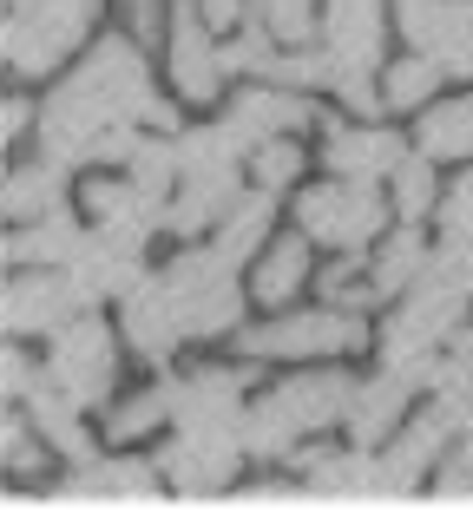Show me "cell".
I'll list each match as a JSON object with an SVG mask.
<instances>
[{"instance_id": "obj_11", "label": "cell", "mask_w": 473, "mask_h": 512, "mask_svg": "<svg viewBox=\"0 0 473 512\" xmlns=\"http://www.w3.org/2000/svg\"><path fill=\"white\" fill-rule=\"evenodd\" d=\"M382 486L375 499H414L421 486H434V467H441L447 453H454V401L434 394L428 407H414L408 427L395 440H382Z\"/></svg>"}, {"instance_id": "obj_12", "label": "cell", "mask_w": 473, "mask_h": 512, "mask_svg": "<svg viewBox=\"0 0 473 512\" xmlns=\"http://www.w3.org/2000/svg\"><path fill=\"white\" fill-rule=\"evenodd\" d=\"M92 302L79 296V283L53 263H14L7 289H0V329L33 342V335H60L73 316H86Z\"/></svg>"}, {"instance_id": "obj_29", "label": "cell", "mask_w": 473, "mask_h": 512, "mask_svg": "<svg viewBox=\"0 0 473 512\" xmlns=\"http://www.w3.org/2000/svg\"><path fill=\"white\" fill-rule=\"evenodd\" d=\"M441 92H447V66L434 53H421V46H401L395 60L382 66V112L388 119H421Z\"/></svg>"}, {"instance_id": "obj_36", "label": "cell", "mask_w": 473, "mask_h": 512, "mask_svg": "<svg viewBox=\"0 0 473 512\" xmlns=\"http://www.w3.org/2000/svg\"><path fill=\"white\" fill-rule=\"evenodd\" d=\"M250 14L283 46H303V40H316V27H322V0H250Z\"/></svg>"}, {"instance_id": "obj_41", "label": "cell", "mask_w": 473, "mask_h": 512, "mask_svg": "<svg viewBox=\"0 0 473 512\" xmlns=\"http://www.w3.org/2000/svg\"><path fill=\"white\" fill-rule=\"evenodd\" d=\"M33 125H40V106H27V99H20V86H14V92H7V106H0V138H7V145H20Z\"/></svg>"}, {"instance_id": "obj_6", "label": "cell", "mask_w": 473, "mask_h": 512, "mask_svg": "<svg viewBox=\"0 0 473 512\" xmlns=\"http://www.w3.org/2000/svg\"><path fill=\"white\" fill-rule=\"evenodd\" d=\"M119 355H125L119 322H106L99 309H86V316H73L60 335H46L40 362L60 375V388L73 394L86 414H106V407L119 401Z\"/></svg>"}, {"instance_id": "obj_13", "label": "cell", "mask_w": 473, "mask_h": 512, "mask_svg": "<svg viewBox=\"0 0 473 512\" xmlns=\"http://www.w3.org/2000/svg\"><path fill=\"white\" fill-rule=\"evenodd\" d=\"M217 125L230 132V145L244 151V165H250V151H257L263 138L309 132V125H329V119H322V99H316V92L276 86V79H244V86H237V99L217 112Z\"/></svg>"}, {"instance_id": "obj_5", "label": "cell", "mask_w": 473, "mask_h": 512, "mask_svg": "<svg viewBox=\"0 0 473 512\" xmlns=\"http://www.w3.org/2000/svg\"><path fill=\"white\" fill-rule=\"evenodd\" d=\"M290 217H296V230L316 237V250H375L382 230L395 224V204H388V184L322 171L316 184L290 191Z\"/></svg>"}, {"instance_id": "obj_24", "label": "cell", "mask_w": 473, "mask_h": 512, "mask_svg": "<svg viewBox=\"0 0 473 512\" xmlns=\"http://www.w3.org/2000/svg\"><path fill=\"white\" fill-rule=\"evenodd\" d=\"M428 388L421 375H408V368H375V375H362V388H355V407L349 421H342V434L362 440V447H382V440H395L401 427H408L414 414V394Z\"/></svg>"}, {"instance_id": "obj_38", "label": "cell", "mask_w": 473, "mask_h": 512, "mask_svg": "<svg viewBox=\"0 0 473 512\" xmlns=\"http://www.w3.org/2000/svg\"><path fill=\"white\" fill-rule=\"evenodd\" d=\"M434 237L441 243H467L473 250V165H460V178H447L441 211H434Z\"/></svg>"}, {"instance_id": "obj_20", "label": "cell", "mask_w": 473, "mask_h": 512, "mask_svg": "<svg viewBox=\"0 0 473 512\" xmlns=\"http://www.w3.org/2000/svg\"><path fill=\"white\" fill-rule=\"evenodd\" d=\"M20 407H27V421L40 427V440L53 453H60L66 467H79V460H99V440L106 434H92V421H86V407L73 401V394L60 388V375L46 362H33V375H27V388H20Z\"/></svg>"}, {"instance_id": "obj_19", "label": "cell", "mask_w": 473, "mask_h": 512, "mask_svg": "<svg viewBox=\"0 0 473 512\" xmlns=\"http://www.w3.org/2000/svg\"><path fill=\"white\" fill-rule=\"evenodd\" d=\"M401 46H421L454 86H473V0H395Z\"/></svg>"}, {"instance_id": "obj_23", "label": "cell", "mask_w": 473, "mask_h": 512, "mask_svg": "<svg viewBox=\"0 0 473 512\" xmlns=\"http://www.w3.org/2000/svg\"><path fill=\"white\" fill-rule=\"evenodd\" d=\"M316 270H322L316 263V237H309V230H276L244 276H250L257 309H296V296L316 289Z\"/></svg>"}, {"instance_id": "obj_21", "label": "cell", "mask_w": 473, "mask_h": 512, "mask_svg": "<svg viewBox=\"0 0 473 512\" xmlns=\"http://www.w3.org/2000/svg\"><path fill=\"white\" fill-rule=\"evenodd\" d=\"M296 473L309 480V499L329 506H375L382 486V453L349 440V447H296Z\"/></svg>"}, {"instance_id": "obj_1", "label": "cell", "mask_w": 473, "mask_h": 512, "mask_svg": "<svg viewBox=\"0 0 473 512\" xmlns=\"http://www.w3.org/2000/svg\"><path fill=\"white\" fill-rule=\"evenodd\" d=\"M125 125H152V132H178L184 106L171 92H158L152 53L132 27H112L66 66L40 99V125H33V151L60 158L66 171H92L112 132Z\"/></svg>"}, {"instance_id": "obj_37", "label": "cell", "mask_w": 473, "mask_h": 512, "mask_svg": "<svg viewBox=\"0 0 473 512\" xmlns=\"http://www.w3.org/2000/svg\"><path fill=\"white\" fill-rule=\"evenodd\" d=\"M40 453H53V447H46L40 427L27 421V407L7 401V421H0V460H7V473H14V480L20 473H40Z\"/></svg>"}, {"instance_id": "obj_10", "label": "cell", "mask_w": 473, "mask_h": 512, "mask_svg": "<svg viewBox=\"0 0 473 512\" xmlns=\"http://www.w3.org/2000/svg\"><path fill=\"white\" fill-rule=\"evenodd\" d=\"M165 204L171 197L145 191L125 171H79V211H86V224L99 237L119 243V250H138V256L152 250V237L165 230Z\"/></svg>"}, {"instance_id": "obj_16", "label": "cell", "mask_w": 473, "mask_h": 512, "mask_svg": "<svg viewBox=\"0 0 473 512\" xmlns=\"http://www.w3.org/2000/svg\"><path fill=\"white\" fill-rule=\"evenodd\" d=\"M119 335H125V355L132 362H145V368H171V355H178L191 335H184V316H178V302H171V289H165V276L158 270H145L132 289H125L119 302Z\"/></svg>"}, {"instance_id": "obj_32", "label": "cell", "mask_w": 473, "mask_h": 512, "mask_svg": "<svg viewBox=\"0 0 473 512\" xmlns=\"http://www.w3.org/2000/svg\"><path fill=\"white\" fill-rule=\"evenodd\" d=\"M171 434V375L158 368L145 388L119 394V401L106 407V440L112 447H132V440H158Z\"/></svg>"}, {"instance_id": "obj_42", "label": "cell", "mask_w": 473, "mask_h": 512, "mask_svg": "<svg viewBox=\"0 0 473 512\" xmlns=\"http://www.w3.org/2000/svg\"><path fill=\"white\" fill-rule=\"evenodd\" d=\"M198 7H204V14H211V20H217V27H224V33L237 27V20H244V14H250V0H198Z\"/></svg>"}, {"instance_id": "obj_9", "label": "cell", "mask_w": 473, "mask_h": 512, "mask_svg": "<svg viewBox=\"0 0 473 512\" xmlns=\"http://www.w3.org/2000/svg\"><path fill=\"white\" fill-rule=\"evenodd\" d=\"M244 434H217V427H171L158 447L171 499H224L244 473Z\"/></svg>"}, {"instance_id": "obj_8", "label": "cell", "mask_w": 473, "mask_h": 512, "mask_svg": "<svg viewBox=\"0 0 473 512\" xmlns=\"http://www.w3.org/2000/svg\"><path fill=\"white\" fill-rule=\"evenodd\" d=\"M46 499H60V506H158V499H171V486H165L158 453L119 447V453L66 467L60 480L46 486Z\"/></svg>"}, {"instance_id": "obj_26", "label": "cell", "mask_w": 473, "mask_h": 512, "mask_svg": "<svg viewBox=\"0 0 473 512\" xmlns=\"http://www.w3.org/2000/svg\"><path fill=\"white\" fill-rule=\"evenodd\" d=\"M86 237H92L86 211H79V204H60V211L7 230V270H14V263H53V270H66Z\"/></svg>"}, {"instance_id": "obj_22", "label": "cell", "mask_w": 473, "mask_h": 512, "mask_svg": "<svg viewBox=\"0 0 473 512\" xmlns=\"http://www.w3.org/2000/svg\"><path fill=\"white\" fill-rule=\"evenodd\" d=\"M244 184H250V165L184 171L178 191H171V204H165V237H178V243L211 237V230L224 224V211L237 204V197H244Z\"/></svg>"}, {"instance_id": "obj_25", "label": "cell", "mask_w": 473, "mask_h": 512, "mask_svg": "<svg viewBox=\"0 0 473 512\" xmlns=\"http://www.w3.org/2000/svg\"><path fill=\"white\" fill-rule=\"evenodd\" d=\"M60 204H79V171H66L60 158H46V151H33L27 165H7V178H0V211H7V224H33V217L60 211Z\"/></svg>"}, {"instance_id": "obj_34", "label": "cell", "mask_w": 473, "mask_h": 512, "mask_svg": "<svg viewBox=\"0 0 473 512\" xmlns=\"http://www.w3.org/2000/svg\"><path fill=\"white\" fill-rule=\"evenodd\" d=\"M237 434H244V453H250V460H263V467H283V460H296V447H309V440L296 434V421L270 401V394L250 401V414H244Z\"/></svg>"}, {"instance_id": "obj_2", "label": "cell", "mask_w": 473, "mask_h": 512, "mask_svg": "<svg viewBox=\"0 0 473 512\" xmlns=\"http://www.w3.org/2000/svg\"><path fill=\"white\" fill-rule=\"evenodd\" d=\"M375 348L362 309H342V302H316V309H270L263 322L237 329V355L257 368H303V362H349Z\"/></svg>"}, {"instance_id": "obj_17", "label": "cell", "mask_w": 473, "mask_h": 512, "mask_svg": "<svg viewBox=\"0 0 473 512\" xmlns=\"http://www.w3.org/2000/svg\"><path fill=\"white\" fill-rule=\"evenodd\" d=\"M388 33H395V0H322L316 40L336 60V73H382Z\"/></svg>"}, {"instance_id": "obj_4", "label": "cell", "mask_w": 473, "mask_h": 512, "mask_svg": "<svg viewBox=\"0 0 473 512\" xmlns=\"http://www.w3.org/2000/svg\"><path fill=\"white\" fill-rule=\"evenodd\" d=\"M99 20H106V0H27V7H7L0 20V60L7 79H60L66 66L99 40Z\"/></svg>"}, {"instance_id": "obj_18", "label": "cell", "mask_w": 473, "mask_h": 512, "mask_svg": "<svg viewBox=\"0 0 473 512\" xmlns=\"http://www.w3.org/2000/svg\"><path fill=\"white\" fill-rule=\"evenodd\" d=\"M408 151H414V132L382 125V119H349V112H336V119L322 125V171H336V178L388 184Z\"/></svg>"}, {"instance_id": "obj_39", "label": "cell", "mask_w": 473, "mask_h": 512, "mask_svg": "<svg viewBox=\"0 0 473 512\" xmlns=\"http://www.w3.org/2000/svg\"><path fill=\"white\" fill-rule=\"evenodd\" d=\"M428 394H473V322L447 335L441 362H434V375H428Z\"/></svg>"}, {"instance_id": "obj_35", "label": "cell", "mask_w": 473, "mask_h": 512, "mask_svg": "<svg viewBox=\"0 0 473 512\" xmlns=\"http://www.w3.org/2000/svg\"><path fill=\"white\" fill-rule=\"evenodd\" d=\"M309 171V151H303V132H283V138H263L257 151H250V184H263V191L290 197L296 184H303Z\"/></svg>"}, {"instance_id": "obj_40", "label": "cell", "mask_w": 473, "mask_h": 512, "mask_svg": "<svg viewBox=\"0 0 473 512\" xmlns=\"http://www.w3.org/2000/svg\"><path fill=\"white\" fill-rule=\"evenodd\" d=\"M237 506H303L309 499V480L303 473H270V480H250V486H237Z\"/></svg>"}, {"instance_id": "obj_30", "label": "cell", "mask_w": 473, "mask_h": 512, "mask_svg": "<svg viewBox=\"0 0 473 512\" xmlns=\"http://www.w3.org/2000/svg\"><path fill=\"white\" fill-rule=\"evenodd\" d=\"M414 151H428L434 165H473V86L441 92L414 119Z\"/></svg>"}, {"instance_id": "obj_7", "label": "cell", "mask_w": 473, "mask_h": 512, "mask_svg": "<svg viewBox=\"0 0 473 512\" xmlns=\"http://www.w3.org/2000/svg\"><path fill=\"white\" fill-rule=\"evenodd\" d=\"M230 86L224 66V27L204 14L198 0H171V27H165V92L184 112H211Z\"/></svg>"}, {"instance_id": "obj_27", "label": "cell", "mask_w": 473, "mask_h": 512, "mask_svg": "<svg viewBox=\"0 0 473 512\" xmlns=\"http://www.w3.org/2000/svg\"><path fill=\"white\" fill-rule=\"evenodd\" d=\"M145 270H152L145 256H138V250H119V243H112V237H99V230H92V237L79 243V256L66 263V276L79 283V296H86L92 309L119 302V296H125V289H132Z\"/></svg>"}, {"instance_id": "obj_15", "label": "cell", "mask_w": 473, "mask_h": 512, "mask_svg": "<svg viewBox=\"0 0 473 512\" xmlns=\"http://www.w3.org/2000/svg\"><path fill=\"white\" fill-rule=\"evenodd\" d=\"M355 388H362V375H349L342 362H303L283 381H270L263 394L296 421V434L316 440V434H342V421H349V407H355Z\"/></svg>"}, {"instance_id": "obj_14", "label": "cell", "mask_w": 473, "mask_h": 512, "mask_svg": "<svg viewBox=\"0 0 473 512\" xmlns=\"http://www.w3.org/2000/svg\"><path fill=\"white\" fill-rule=\"evenodd\" d=\"M250 368L257 362H204L171 375V427H217V434H237L250 414Z\"/></svg>"}, {"instance_id": "obj_31", "label": "cell", "mask_w": 473, "mask_h": 512, "mask_svg": "<svg viewBox=\"0 0 473 512\" xmlns=\"http://www.w3.org/2000/svg\"><path fill=\"white\" fill-rule=\"evenodd\" d=\"M276 237V191H263V184H244V197L224 211V224L211 230V243L230 256V263H257V250Z\"/></svg>"}, {"instance_id": "obj_33", "label": "cell", "mask_w": 473, "mask_h": 512, "mask_svg": "<svg viewBox=\"0 0 473 512\" xmlns=\"http://www.w3.org/2000/svg\"><path fill=\"white\" fill-rule=\"evenodd\" d=\"M441 171L447 165H434L428 151H408V158L395 165V178H388V204H395L401 224H428V217L441 211V191H447Z\"/></svg>"}, {"instance_id": "obj_3", "label": "cell", "mask_w": 473, "mask_h": 512, "mask_svg": "<svg viewBox=\"0 0 473 512\" xmlns=\"http://www.w3.org/2000/svg\"><path fill=\"white\" fill-rule=\"evenodd\" d=\"M158 276H165L191 342H237V329L250 322V302H257L244 263H230L211 237H198V243H178V256L158 263Z\"/></svg>"}, {"instance_id": "obj_28", "label": "cell", "mask_w": 473, "mask_h": 512, "mask_svg": "<svg viewBox=\"0 0 473 512\" xmlns=\"http://www.w3.org/2000/svg\"><path fill=\"white\" fill-rule=\"evenodd\" d=\"M428 263H434V237L421 224H401V217H395V224L382 230V243L368 250V283H375V296H382V302H395L401 289L421 283Z\"/></svg>"}]
</instances>
